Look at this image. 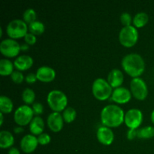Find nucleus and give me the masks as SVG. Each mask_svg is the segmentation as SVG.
I'll return each mask as SVG.
<instances>
[{
    "mask_svg": "<svg viewBox=\"0 0 154 154\" xmlns=\"http://www.w3.org/2000/svg\"><path fill=\"white\" fill-rule=\"evenodd\" d=\"M125 114L120 107L116 105H108L101 111L102 123L107 127H117L124 122Z\"/></svg>",
    "mask_w": 154,
    "mask_h": 154,
    "instance_id": "nucleus-1",
    "label": "nucleus"
},
{
    "mask_svg": "<svg viewBox=\"0 0 154 154\" xmlns=\"http://www.w3.org/2000/svg\"><path fill=\"white\" fill-rule=\"evenodd\" d=\"M123 70L133 78H138L145 69L144 60L138 54H129L125 56L121 61Z\"/></svg>",
    "mask_w": 154,
    "mask_h": 154,
    "instance_id": "nucleus-2",
    "label": "nucleus"
},
{
    "mask_svg": "<svg viewBox=\"0 0 154 154\" xmlns=\"http://www.w3.org/2000/svg\"><path fill=\"white\" fill-rule=\"evenodd\" d=\"M47 101L50 108L54 112H60L64 111L66 108L68 99L63 92L58 90H54L48 93Z\"/></svg>",
    "mask_w": 154,
    "mask_h": 154,
    "instance_id": "nucleus-3",
    "label": "nucleus"
},
{
    "mask_svg": "<svg viewBox=\"0 0 154 154\" xmlns=\"http://www.w3.org/2000/svg\"><path fill=\"white\" fill-rule=\"evenodd\" d=\"M92 91L95 98L101 101L108 99L112 95L113 90L108 81L103 78H96L93 83Z\"/></svg>",
    "mask_w": 154,
    "mask_h": 154,
    "instance_id": "nucleus-4",
    "label": "nucleus"
},
{
    "mask_svg": "<svg viewBox=\"0 0 154 154\" xmlns=\"http://www.w3.org/2000/svg\"><path fill=\"white\" fill-rule=\"evenodd\" d=\"M6 31L10 38H20L26 35L28 26L23 20L14 19L8 23Z\"/></svg>",
    "mask_w": 154,
    "mask_h": 154,
    "instance_id": "nucleus-5",
    "label": "nucleus"
},
{
    "mask_svg": "<svg viewBox=\"0 0 154 154\" xmlns=\"http://www.w3.org/2000/svg\"><path fill=\"white\" fill-rule=\"evenodd\" d=\"M138 38V32L133 26H123L119 33V41L124 47L130 48L136 44Z\"/></svg>",
    "mask_w": 154,
    "mask_h": 154,
    "instance_id": "nucleus-6",
    "label": "nucleus"
},
{
    "mask_svg": "<svg viewBox=\"0 0 154 154\" xmlns=\"http://www.w3.org/2000/svg\"><path fill=\"white\" fill-rule=\"evenodd\" d=\"M33 114L32 108L27 105H23L17 108L14 114V119L17 124L23 126L30 123L33 119Z\"/></svg>",
    "mask_w": 154,
    "mask_h": 154,
    "instance_id": "nucleus-7",
    "label": "nucleus"
},
{
    "mask_svg": "<svg viewBox=\"0 0 154 154\" xmlns=\"http://www.w3.org/2000/svg\"><path fill=\"white\" fill-rule=\"evenodd\" d=\"M130 91L132 96L138 100H144L148 94L147 86L141 78H134L130 82Z\"/></svg>",
    "mask_w": 154,
    "mask_h": 154,
    "instance_id": "nucleus-8",
    "label": "nucleus"
},
{
    "mask_svg": "<svg viewBox=\"0 0 154 154\" xmlns=\"http://www.w3.org/2000/svg\"><path fill=\"white\" fill-rule=\"evenodd\" d=\"M20 51V45L17 41L12 38L4 39L0 43V51L7 57H16Z\"/></svg>",
    "mask_w": 154,
    "mask_h": 154,
    "instance_id": "nucleus-9",
    "label": "nucleus"
},
{
    "mask_svg": "<svg viewBox=\"0 0 154 154\" xmlns=\"http://www.w3.org/2000/svg\"><path fill=\"white\" fill-rule=\"evenodd\" d=\"M142 120V112L137 108L129 109L125 114L124 122L129 129H137L141 124Z\"/></svg>",
    "mask_w": 154,
    "mask_h": 154,
    "instance_id": "nucleus-10",
    "label": "nucleus"
},
{
    "mask_svg": "<svg viewBox=\"0 0 154 154\" xmlns=\"http://www.w3.org/2000/svg\"><path fill=\"white\" fill-rule=\"evenodd\" d=\"M132 97V93L126 87H120L113 90L111 99L118 104L127 103Z\"/></svg>",
    "mask_w": 154,
    "mask_h": 154,
    "instance_id": "nucleus-11",
    "label": "nucleus"
},
{
    "mask_svg": "<svg viewBox=\"0 0 154 154\" xmlns=\"http://www.w3.org/2000/svg\"><path fill=\"white\" fill-rule=\"evenodd\" d=\"M63 117L60 112H52L48 115L47 119L48 127L51 131L54 132H58L63 127Z\"/></svg>",
    "mask_w": 154,
    "mask_h": 154,
    "instance_id": "nucleus-12",
    "label": "nucleus"
},
{
    "mask_svg": "<svg viewBox=\"0 0 154 154\" xmlns=\"http://www.w3.org/2000/svg\"><path fill=\"white\" fill-rule=\"evenodd\" d=\"M38 138L34 135H26L20 141V147L23 152L26 153H32L38 147Z\"/></svg>",
    "mask_w": 154,
    "mask_h": 154,
    "instance_id": "nucleus-13",
    "label": "nucleus"
},
{
    "mask_svg": "<svg viewBox=\"0 0 154 154\" xmlns=\"http://www.w3.org/2000/svg\"><path fill=\"white\" fill-rule=\"evenodd\" d=\"M96 136L99 142L104 145H110L114 141V132L109 127L107 126L99 127L96 132Z\"/></svg>",
    "mask_w": 154,
    "mask_h": 154,
    "instance_id": "nucleus-14",
    "label": "nucleus"
},
{
    "mask_svg": "<svg viewBox=\"0 0 154 154\" xmlns=\"http://www.w3.org/2000/svg\"><path fill=\"white\" fill-rule=\"evenodd\" d=\"M37 79L42 82H51L54 81L56 77V72L50 66H43L39 67L36 71Z\"/></svg>",
    "mask_w": 154,
    "mask_h": 154,
    "instance_id": "nucleus-15",
    "label": "nucleus"
},
{
    "mask_svg": "<svg viewBox=\"0 0 154 154\" xmlns=\"http://www.w3.org/2000/svg\"><path fill=\"white\" fill-rule=\"evenodd\" d=\"M123 74L120 69H114L109 72L108 75V82L111 87L113 88H118L123 84Z\"/></svg>",
    "mask_w": 154,
    "mask_h": 154,
    "instance_id": "nucleus-16",
    "label": "nucleus"
},
{
    "mask_svg": "<svg viewBox=\"0 0 154 154\" xmlns=\"http://www.w3.org/2000/svg\"><path fill=\"white\" fill-rule=\"evenodd\" d=\"M33 64V59L28 55H20L14 62V67L18 71H25L30 69Z\"/></svg>",
    "mask_w": 154,
    "mask_h": 154,
    "instance_id": "nucleus-17",
    "label": "nucleus"
},
{
    "mask_svg": "<svg viewBox=\"0 0 154 154\" xmlns=\"http://www.w3.org/2000/svg\"><path fill=\"white\" fill-rule=\"evenodd\" d=\"M44 129H45V123L43 119L39 116L33 117L29 123V130L32 134L34 135H41L43 133Z\"/></svg>",
    "mask_w": 154,
    "mask_h": 154,
    "instance_id": "nucleus-18",
    "label": "nucleus"
},
{
    "mask_svg": "<svg viewBox=\"0 0 154 154\" xmlns=\"http://www.w3.org/2000/svg\"><path fill=\"white\" fill-rule=\"evenodd\" d=\"M14 143V138L11 132L9 131L2 130L0 132V147L8 148L11 147Z\"/></svg>",
    "mask_w": 154,
    "mask_h": 154,
    "instance_id": "nucleus-19",
    "label": "nucleus"
},
{
    "mask_svg": "<svg viewBox=\"0 0 154 154\" xmlns=\"http://www.w3.org/2000/svg\"><path fill=\"white\" fill-rule=\"evenodd\" d=\"M14 63L8 59L0 60V74L2 75H11L14 72Z\"/></svg>",
    "mask_w": 154,
    "mask_h": 154,
    "instance_id": "nucleus-20",
    "label": "nucleus"
},
{
    "mask_svg": "<svg viewBox=\"0 0 154 154\" xmlns=\"http://www.w3.org/2000/svg\"><path fill=\"white\" fill-rule=\"evenodd\" d=\"M13 107V102L10 98L5 96H1V97H0V111H1V113L8 114V113L11 112Z\"/></svg>",
    "mask_w": 154,
    "mask_h": 154,
    "instance_id": "nucleus-21",
    "label": "nucleus"
},
{
    "mask_svg": "<svg viewBox=\"0 0 154 154\" xmlns=\"http://www.w3.org/2000/svg\"><path fill=\"white\" fill-rule=\"evenodd\" d=\"M149 20V17L147 13L145 12H139V13L136 14L135 17H133V22L134 26L138 28H141L145 26Z\"/></svg>",
    "mask_w": 154,
    "mask_h": 154,
    "instance_id": "nucleus-22",
    "label": "nucleus"
},
{
    "mask_svg": "<svg viewBox=\"0 0 154 154\" xmlns=\"http://www.w3.org/2000/svg\"><path fill=\"white\" fill-rule=\"evenodd\" d=\"M28 29L32 34L35 35H42L45 32V26L42 22L35 20V22L29 24Z\"/></svg>",
    "mask_w": 154,
    "mask_h": 154,
    "instance_id": "nucleus-23",
    "label": "nucleus"
},
{
    "mask_svg": "<svg viewBox=\"0 0 154 154\" xmlns=\"http://www.w3.org/2000/svg\"><path fill=\"white\" fill-rule=\"evenodd\" d=\"M154 136V127L147 126L138 130V137L141 139H149Z\"/></svg>",
    "mask_w": 154,
    "mask_h": 154,
    "instance_id": "nucleus-24",
    "label": "nucleus"
},
{
    "mask_svg": "<svg viewBox=\"0 0 154 154\" xmlns=\"http://www.w3.org/2000/svg\"><path fill=\"white\" fill-rule=\"evenodd\" d=\"M77 116V111L75 108L72 107H67L66 109L63 111V120L66 123H72L75 120Z\"/></svg>",
    "mask_w": 154,
    "mask_h": 154,
    "instance_id": "nucleus-25",
    "label": "nucleus"
},
{
    "mask_svg": "<svg viewBox=\"0 0 154 154\" xmlns=\"http://www.w3.org/2000/svg\"><path fill=\"white\" fill-rule=\"evenodd\" d=\"M35 99V93L31 88L24 89L22 93V99L26 104L29 105L34 102Z\"/></svg>",
    "mask_w": 154,
    "mask_h": 154,
    "instance_id": "nucleus-26",
    "label": "nucleus"
},
{
    "mask_svg": "<svg viewBox=\"0 0 154 154\" xmlns=\"http://www.w3.org/2000/svg\"><path fill=\"white\" fill-rule=\"evenodd\" d=\"M23 19L26 23L30 24L36 20V12L32 8H27L23 14Z\"/></svg>",
    "mask_w": 154,
    "mask_h": 154,
    "instance_id": "nucleus-27",
    "label": "nucleus"
},
{
    "mask_svg": "<svg viewBox=\"0 0 154 154\" xmlns=\"http://www.w3.org/2000/svg\"><path fill=\"white\" fill-rule=\"evenodd\" d=\"M11 78L12 81L16 84H21L24 80V76L20 71H14L13 73L11 75Z\"/></svg>",
    "mask_w": 154,
    "mask_h": 154,
    "instance_id": "nucleus-28",
    "label": "nucleus"
},
{
    "mask_svg": "<svg viewBox=\"0 0 154 154\" xmlns=\"http://www.w3.org/2000/svg\"><path fill=\"white\" fill-rule=\"evenodd\" d=\"M133 20L130 14L128 12H123L121 15H120V21H121L122 24L124 26H131L132 21Z\"/></svg>",
    "mask_w": 154,
    "mask_h": 154,
    "instance_id": "nucleus-29",
    "label": "nucleus"
},
{
    "mask_svg": "<svg viewBox=\"0 0 154 154\" xmlns=\"http://www.w3.org/2000/svg\"><path fill=\"white\" fill-rule=\"evenodd\" d=\"M38 144H42V145H46V144H49L51 142V136L48 135V133H42L41 135H39L38 136Z\"/></svg>",
    "mask_w": 154,
    "mask_h": 154,
    "instance_id": "nucleus-30",
    "label": "nucleus"
},
{
    "mask_svg": "<svg viewBox=\"0 0 154 154\" xmlns=\"http://www.w3.org/2000/svg\"><path fill=\"white\" fill-rule=\"evenodd\" d=\"M32 108L34 114H36L37 116L40 115V114H42V113H43L44 107L40 102H34V103L32 104Z\"/></svg>",
    "mask_w": 154,
    "mask_h": 154,
    "instance_id": "nucleus-31",
    "label": "nucleus"
},
{
    "mask_svg": "<svg viewBox=\"0 0 154 154\" xmlns=\"http://www.w3.org/2000/svg\"><path fill=\"white\" fill-rule=\"evenodd\" d=\"M24 40L27 45H32L36 42V36L30 32H27L26 35L24 36Z\"/></svg>",
    "mask_w": 154,
    "mask_h": 154,
    "instance_id": "nucleus-32",
    "label": "nucleus"
},
{
    "mask_svg": "<svg viewBox=\"0 0 154 154\" xmlns=\"http://www.w3.org/2000/svg\"><path fill=\"white\" fill-rule=\"evenodd\" d=\"M126 136L129 140L135 139V137H138V130L136 129H129L126 133Z\"/></svg>",
    "mask_w": 154,
    "mask_h": 154,
    "instance_id": "nucleus-33",
    "label": "nucleus"
},
{
    "mask_svg": "<svg viewBox=\"0 0 154 154\" xmlns=\"http://www.w3.org/2000/svg\"><path fill=\"white\" fill-rule=\"evenodd\" d=\"M26 81L29 84H33L37 80V77H36V75L34 73H29L28 75L26 76L25 78Z\"/></svg>",
    "mask_w": 154,
    "mask_h": 154,
    "instance_id": "nucleus-34",
    "label": "nucleus"
},
{
    "mask_svg": "<svg viewBox=\"0 0 154 154\" xmlns=\"http://www.w3.org/2000/svg\"><path fill=\"white\" fill-rule=\"evenodd\" d=\"M8 154H20V151L18 150L17 148L16 147H11L8 150Z\"/></svg>",
    "mask_w": 154,
    "mask_h": 154,
    "instance_id": "nucleus-35",
    "label": "nucleus"
},
{
    "mask_svg": "<svg viewBox=\"0 0 154 154\" xmlns=\"http://www.w3.org/2000/svg\"><path fill=\"white\" fill-rule=\"evenodd\" d=\"M24 129L22 127V126H16V127L14 128V132L15 133H21V132H23Z\"/></svg>",
    "mask_w": 154,
    "mask_h": 154,
    "instance_id": "nucleus-36",
    "label": "nucleus"
},
{
    "mask_svg": "<svg viewBox=\"0 0 154 154\" xmlns=\"http://www.w3.org/2000/svg\"><path fill=\"white\" fill-rule=\"evenodd\" d=\"M29 48V46L27 44H25V45H20V50H22V51H26V50H28Z\"/></svg>",
    "mask_w": 154,
    "mask_h": 154,
    "instance_id": "nucleus-37",
    "label": "nucleus"
},
{
    "mask_svg": "<svg viewBox=\"0 0 154 154\" xmlns=\"http://www.w3.org/2000/svg\"><path fill=\"white\" fill-rule=\"evenodd\" d=\"M150 119H151L152 123L154 124V109L153 110V111H152V113H151V115H150Z\"/></svg>",
    "mask_w": 154,
    "mask_h": 154,
    "instance_id": "nucleus-38",
    "label": "nucleus"
},
{
    "mask_svg": "<svg viewBox=\"0 0 154 154\" xmlns=\"http://www.w3.org/2000/svg\"><path fill=\"white\" fill-rule=\"evenodd\" d=\"M0 117H1V120H0V124L2 125L3 121H4V117H3L2 113H0Z\"/></svg>",
    "mask_w": 154,
    "mask_h": 154,
    "instance_id": "nucleus-39",
    "label": "nucleus"
},
{
    "mask_svg": "<svg viewBox=\"0 0 154 154\" xmlns=\"http://www.w3.org/2000/svg\"><path fill=\"white\" fill-rule=\"evenodd\" d=\"M0 32H1V36L0 37H2V28H0Z\"/></svg>",
    "mask_w": 154,
    "mask_h": 154,
    "instance_id": "nucleus-40",
    "label": "nucleus"
}]
</instances>
